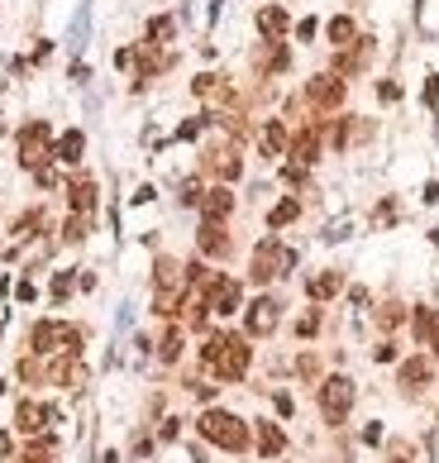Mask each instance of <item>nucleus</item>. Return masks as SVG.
I'll return each mask as SVG.
<instances>
[{
  "mask_svg": "<svg viewBox=\"0 0 439 463\" xmlns=\"http://www.w3.org/2000/svg\"><path fill=\"white\" fill-rule=\"evenodd\" d=\"M291 268H296V249H286L282 239H272V234H267V239L253 249L249 277H253V282H272V277H286Z\"/></svg>",
  "mask_w": 439,
  "mask_h": 463,
  "instance_id": "obj_2",
  "label": "nucleus"
},
{
  "mask_svg": "<svg viewBox=\"0 0 439 463\" xmlns=\"http://www.w3.org/2000/svg\"><path fill=\"white\" fill-rule=\"evenodd\" d=\"M67 201H72V215H91L95 210V182L91 177H77V182L67 187Z\"/></svg>",
  "mask_w": 439,
  "mask_h": 463,
  "instance_id": "obj_16",
  "label": "nucleus"
},
{
  "mask_svg": "<svg viewBox=\"0 0 439 463\" xmlns=\"http://www.w3.org/2000/svg\"><path fill=\"white\" fill-rule=\"evenodd\" d=\"M157 358H162V363H177V358H182V330H167V335H162Z\"/></svg>",
  "mask_w": 439,
  "mask_h": 463,
  "instance_id": "obj_26",
  "label": "nucleus"
},
{
  "mask_svg": "<svg viewBox=\"0 0 439 463\" xmlns=\"http://www.w3.org/2000/svg\"><path fill=\"white\" fill-rule=\"evenodd\" d=\"M339 287H344V272H320V277L306 282V296H311V301H329Z\"/></svg>",
  "mask_w": 439,
  "mask_h": 463,
  "instance_id": "obj_18",
  "label": "nucleus"
},
{
  "mask_svg": "<svg viewBox=\"0 0 439 463\" xmlns=\"http://www.w3.org/2000/svg\"><path fill=\"white\" fill-rule=\"evenodd\" d=\"M315 330H320V311H306V316L296 320V335H301V339H311Z\"/></svg>",
  "mask_w": 439,
  "mask_h": 463,
  "instance_id": "obj_31",
  "label": "nucleus"
},
{
  "mask_svg": "<svg viewBox=\"0 0 439 463\" xmlns=\"http://www.w3.org/2000/svg\"><path fill=\"white\" fill-rule=\"evenodd\" d=\"M0 325H5V320H0Z\"/></svg>",
  "mask_w": 439,
  "mask_h": 463,
  "instance_id": "obj_43",
  "label": "nucleus"
},
{
  "mask_svg": "<svg viewBox=\"0 0 439 463\" xmlns=\"http://www.w3.org/2000/svg\"><path fill=\"white\" fill-rule=\"evenodd\" d=\"M48 158H53V129H48L43 120H33V125L19 129V162H24L29 172H38Z\"/></svg>",
  "mask_w": 439,
  "mask_h": 463,
  "instance_id": "obj_5",
  "label": "nucleus"
},
{
  "mask_svg": "<svg viewBox=\"0 0 439 463\" xmlns=\"http://www.w3.org/2000/svg\"><path fill=\"white\" fill-rule=\"evenodd\" d=\"M201 182H182V201H187V206H201Z\"/></svg>",
  "mask_w": 439,
  "mask_h": 463,
  "instance_id": "obj_33",
  "label": "nucleus"
},
{
  "mask_svg": "<svg viewBox=\"0 0 439 463\" xmlns=\"http://www.w3.org/2000/svg\"><path fill=\"white\" fill-rule=\"evenodd\" d=\"M196 134H201V120H187V125L177 129V139H196Z\"/></svg>",
  "mask_w": 439,
  "mask_h": 463,
  "instance_id": "obj_38",
  "label": "nucleus"
},
{
  "mask_svg": "<svg viewBox=\"0 0 439 463\" xmlns=\"http://www.w3.org/2000/svg\"><path fill=\"white\" fill-rule=\"evenodd\" d=\"M258 449H263L267 459H277V454L286 449V435L277 430V425H267V420H258Z\"/></svg>",
  "mask_w": 439,
  "mask_h": 463,
  "instance_id": "obj_21",
  "label": "nucleus"
},
{
  "mask_svg": "<svg viewBox=\"0 0 439 463\" xmlns=\"http://www.w3.org/2000/svg\"><path fill=\"white\" fill-rule=\"evenodd\" d=\"M105 463H120V459H115V454H110V459H105Z\"/></svg>",
  "mask_w": 439,
  "mask_h": 463,
  "instance_id": "obj_42",
  "label": "nucleus"
},
{
  "mask_svg": "<svg viewBox=\"0 0 439 463\" xmlns=\"http://www.w3.org/2000/svg\"><path fill=\"white\" fill-rule=\"evenodd\" d=\"M205 258H229V234H224V224L220 220H201V234H196Z\"/></svg>",
  "mask_w": 439,
  "mask_h": 463,
  "instance_id": "obj_10",
  "label": "nucleus"
},
{
  "mask_svg": "<svg viewBox=\"0 0 439 463\" xmlns=\"http://www.w3.org/2000/svg\"><path fill=\"white\" fill-rule=\"evenodd\" d=\"M33 353H77L81 349V330L67 325V320H38L29 330Z\"/></svg>",
  "mask_w": 439,
  "mask_h": 463,
  "instance_id": "obj_4",
  "label": "nucleus"
},
{
  "mask_svg": "<svg viewBox=\"0 0 439 463\" xmlns=\"http://www.w3.org/2000/svg\"><path fill=\"white\" fill-rule=\"evenodd\" d=\"M258 29H263L267 38H282L286 33V10L282 5H263V10H258Z\"/></svg>",
  "mask_w": 439,
  "mask_h": 463,
  "instance_id": "obj_19",
  "label": "nucleus"
},
{
  "mask_svg": "<svg viewBox=\"0 0 439 463\" xmlns=\"http://www.w3.org/2000/svg\"><path fill=\"white\" fill-rule=\"evenodd\" d=\"M5 454H10V435H0V459H5Z\"/></svg>",
  "mask_w": 439,
  "mask_h": 463,
  "instance_id": "obj_40",
  "label": "nucleus"
},
{
  "mask_svg": "<svg viewBox=\"0 0 439 463\" xmlns=\"http://www.w3.org/2000/svg\"><path fill=\"white\" fill-rule=\"evenodd\" d=\"M377 96H382V100H401V86H396V81H382Z\"/></svg>",
  "mask_w": 439,
  "mask_h": 463,
  "instance_id": "obj_36",
  "label": "nucleus"
},
{
  "mask_svg": "<svg viewBox=\"0 0 439 463\" xmlns=\"http://www.w3.org/2000/svg\"><path fill=\"white\" fill-rule=\"evenodd\" d=\"M415 339H420V344L435 339V311H430V306H415Z\"/></svg>",
  "mask_w": 439,
  "mask_h": 463,
  "instance_id": "obj_25",
  "label": "nucleus"
},
{
  "mask_svg": "<svg viewBox=\"0 0 439 463\" xmlns=\"http://www.w3.org/2000/svg\"><path fill=\"white\" fill-rule=\"evenodd\" d=\"M306 100H311L315 110H334V105H344V77H334V72L311 77V81H306Z\"/></svg>",
  "mask_w": 439,
  "mask_h": 463,
  "instance_id": "obj_7",
  "label": "nucleus"
},
{
  "mask_svg": "<svg viewBox=\"0 0 439 463\" xmlns=\"http://www.w3.org/2000/svg\"><path fill=\"white\" fill-rule=\"evenodd\" d=\"M15 425L24 435H43L53 425V406H38V401H19L15 406Z\"/></svg>",
  "mask_w": 439,
  "mask_h": 463,
  "instance_id": "obj_9",
  "label": "nucleus"
},
{
  "mask_svg": "<svg viewBox=\"0 0 439 463\" xmlns=\"http://www.w3.org/2000/svg\"><path fill=\"white\" fill-rule=\"evenodd\" d=\"M167 38H172V19H167V15L148 19V43H153V48H162Z\"/></svg>",
  "mask_w": 439,
  "mask_h": 463,
  "instance_id": "obj_27",
  "label": "nucleus"
},
{
  "mask_svg": "<svg viewBox=\"0 0 439 463\" xmlns=\"http://www.w3.org/2000/svg\"><path fill=\"white\" fill-rule=\"evenodd\" d=\"M301 215V201H291V196H286V201H277V206L267 210V224H272V229H282V224H291Z\"/></svg>",
  "mask_w": 439,
  "mask_h": 463,
  "instance_id": "obj_22",
  "label": "nucleus"
},
{
  "mask_svg": "<svg viewBox=\"0 0 439 463\" xmlns=\"http://www.w3.org/2000/svg\"><path fill=\"white\" fill-rule=\"evenodd\" d=\"M81 153H86V134L81 129H67L63 139L53 144V158L58 162H81Z\"/></svg>",
  "mask_w": 439,
  "mask_h": 463,
  "instance_id": "obj_17",
  "label": "nucleus"
},
{
  "mask_svg": "<svg viewBox=\"0 0 439 463\" xmlns=\"http://www.w3.org/2000/svg\"><path fill=\"white\" fill-rule=\"evenodd\" d=\"M373 358H377V363H392V358H396V344H392V339H382Z\"/></svg>",
  "mask_w": 439,
  "mask_h": 463,
  "instance_id": "obj_35",
  "label": "nucleus"
},
{
  "mask_svg": "<svg viewBox=\"0 0 439 463\" xmlns=\"http://www.w3.org/2000/svg\"><path fill=\"white\" fill-rule=\"evenodd\" d=\"M425 378H430V358H406V363H401V373H396V383L406 387V392H415Z\"/></svg>",
  "mask_w": 439,
  "mask_h": 463,
  "instance_id": "obj_20",
  "label": "nucleus"
},
{
  "mask_svg": "<svg viewBox=\"0 0 439 463\" xmlns=\"http://www.w3.org/2000/svg\"><path fill=\"white\" fill-rule=\"evenodd\" d=\"M24 463H53V444H48V439L43 444H29L24 449Z\"/></svg>",
  "mask_w": 439,
  "mask_h": 463,
  "instance_id": "obj_30",
  "label": "nucleus"
},
{
  "mask_svg": "<svg viewBox=\"0 0 439 463\" xmlns=\"http://www.w3.org/2000/svg\"><path fill=\"white\" fill-rule=\"evenodd\" d=\"M277 311H282V306L272 301V296H258V301L249 306V316H244V325H249V335H253V339L272 335V330H277Z\"/></svg>",
  "mask_w": 439,
  "mask_h": 463,
  "instance_id": "obj_8",
  "label": "nucleus"
},
{
  "mask_svg": "<svg viewBox=\"0 0 439 463\" xmlns=\"http://www.w3.org/2000/svg\"><path fill=\"white\" fill-rule=\"evenodd\" d=\"M430 344H435V349H439V311H435V339H430Z\"/></svg>",
  "mask_w": 439,
  "mask_h": 463,
  "instance_id": "obj_41",
  "label": "nucleus"
},
{
  "mask_svg": "<svg viewBox=\"0 0 439 463\" xmlns=\"http://www.w3.org/2000/svg\"><path fill=\"white\" fill-rule=\"evenodd\" d=\"M67 291H72V272H58L53 277V301H67Z\"/></svg>",
  "mask_w": 439,
  "mask_h": 463,
  "instance_id": "obj_32",
  "label": "nucleus"
},
{
  "mask_svg": "<svg viewBox=\"0 0 439 463\" xmlns=\"http://www.w3.org/2000/svg\"><path fill=\"white\" fill-rule=\"evenodd\" d=\"M205 167L215 177H224V182H234V177L244 172V162H239L234 148H210V153H205Z\"/></svg>",
  "mask_w": 439,
  "mask_h": 463,
  "instance_id": "obj_15",
  "label": "nucleus"
},
{
  "mask_svg": "<svg viewBox=\"0 0 439 463\" xmlns=\"http://www.w3.org/2000/svg\"><path fill=\"white\" fill-rule=\"evenodd\" d=\"M282 148H286V129H282V120H272V125L263 129V153L267 158H277Z\"/></svg>",
  "mask_w": 439,
  "mask_h": 463,
  "instance_id": "obj_23",
  "label": "nucleus"
},
{
  "mask_svg": "<svg viewBox=\"0 0 439 463\" xmlns=\"http://www.w3.org/2000/svg\"><path fill=\"white\" fill-rule=\"evenodd\" d=\"M296 38H301V43H311V38H315V19H301V24H296Z\"/></svg>",
  "mask_w": 439,
  "mask_h": 463,
  "instance_id": "obj_37",
  "label": "nucleus"
},
{
  "mask_svg": "<svg viewBox=\"0 0 439 463\" xmlns=\"http://www.w3.org/2000/svg\"><path fill=\"white\" fill-rule=\"evenodd\" d=\"M249 344L239 335H210L201 344V363L215 373V378H224V383H239L244 373H249Z\"/></svg>",
  "mask_w": 439,
  "mask_h": 463,
  "instance_id": "obj_1",
  "label": "nucleus"
},
{
  "mask_svg": "<svg viewBox=\"0 0 439 463\" xmlns=\"http://www.w3.org/2000/svg\"><path fill=\"white\" fill-rule=\"evenodd\" d=\"M425 100H430V105L439 100V77H430V86H425Z\"/></svg>",
  "mask_w": 439,
  "mask_h": 463,
  "instance_id": "obj_39",
  "label": "nucleus"
},
{
  "mask_svg": "<svg viewBox=\"0 0 439 463\" xmlns=\"http://www.w3.org/2000/svg\"><path fill=\"white\" fill-rule=\"evenodd\" d=\"M196 430H201V439H210V444H220V449H234V454L249 449V425L229 411H205L201 420H196Z\"/></svg>",
  "mask_w": 439,
  "mask_h": 463,
  "instance_id": "obj_3",
  "label": "nucleus"
},
{
  "mask_svg": "<svg viewBox=\"0 0 439 463\" xmlns=\"http://www.w3.org/2000/svg\"><path fill=\"white\" fill-rule=\"evenodd\" d=\"M263 67H267V72H282V67H286V48H272L263 58Z\"/></svg>",
  "mask_w": 439,
  "mask_h": 463,
  "instance_id": "obj_34",
  "label": "nucleus"
},
{
  "mask_svg": "<svg viewBox=\"0 0 439 463\" xmlns=\"http://www.w3.org/2000/svg\"><path fill=\"white\" fill-rule=\"evenodd\" d=\"M353 19L348 15H339V19H329V43H339V48H348V43H353Z\"/></svg>",
  "mask_w": 439,
  "mask_h": 463,
  "instance_id": "obj_24",
  "label": "nucleus"
},
{
  "mask_svg": "<svg viewBox=\"0 0 439 463\" xmlns=\"http://www.w3.org/2000/svg\"><path fill=\"white\" fill-rule=\"evenodd\" d=\"M229 210H234V196H229V187H210V192L201 196V220H229Z\"/></svg>",
  "mask_w": 439,
  "mask_h": 463,
  "instance_id": "obj_11",
  "label": "nucleus"
},
{
  "mask_svg": "<svg viewBox=\"0 0 439 463\" xmlns=\"http://www.w3.org/2000/svg\"><path fill=\"white\" fill-rule=\"evenodd\" d=\"M368 58H373V38H358V48H344L339 58H334V77H353V72H363Z\"/></svg>",
  "mask_w": 439,
  "mask_h": 463,
  "instance_id": "obj_12",
  "label": "nucleus"
},
{
  "mask_svg": "<svg viewBox=\"0 0 439 463\" xmlns=\"http://www.w3.org/2000/svg\"><path fill=\"white\" fill-rule=\"evenodd\" d=\"M286 148H291V162H296V167H311L315 153H320V125H311L306 134H296Z\"/></svg>",
  "mask_w": 439,
  "mask_h": 463,
  "instance_id": "obj_14",
  "label": "nucleus"
},
{
  "mask_svg": "<svg viewBox=\"0 0 439 463\" xmlns=\"http://www.w3.org/2000/svg\"><path fill=\"white\" fill-rule=\"evenodd\" d=\"M86 229H91V215H72V220L63 224V239L67 244H81V239H86Z\"/></svg>",
  "mask_w": 439,
  "mask_h": 463,
  "instance_id": "obj_28",
  "label": "nucleus"
},
{
  "mask_svg": "<svg viewBox=\"0 0 439 463\" xmlns=\"http://www.w3.org/2000/svg\"><path fill=\"white\" fill-rule=\"evenodd\" d=\"M348 406H353V383L348 378H325L320 383V411H325L329 425H344Z\"/></svg>",
  "mask_w": 439,
  "mask_h": 463,
  "instance_id": "obj_6",
  "label": "nucleus"
},
{
  "mask_svg": "<svg viewBox=\"0 0 439 463\" xmlns=\"http://www.w3.org/2000/svg\"><path fill=\"white\" fill-rule=\"evenodd\" d=\"M401 320H406V311H401V306H396V301H387V306H382V311H377V325H382V330H396Z\"/></svg>",
  "mask_w": 439,
  "mask_h": 463,
  "instance_id": "obj_29",
  "label": "nucleus"
},
{
  "mask_svg": "<svg viewBox=\"0 0 439 463\" xmlns=\"http://www.w3.org/2000/svg\"><path fill=\"white\" fill-rule=\"evenodd\" d=\"M239 301H244V287H239L234 277H224V282L210 291V311H215V316H234Z\"/></svg>",
  "mask_w": 439,
  "mask_h": 463,
  "instance_id": "obj_13",
  "label": "nucleus"
}]
</instances>
